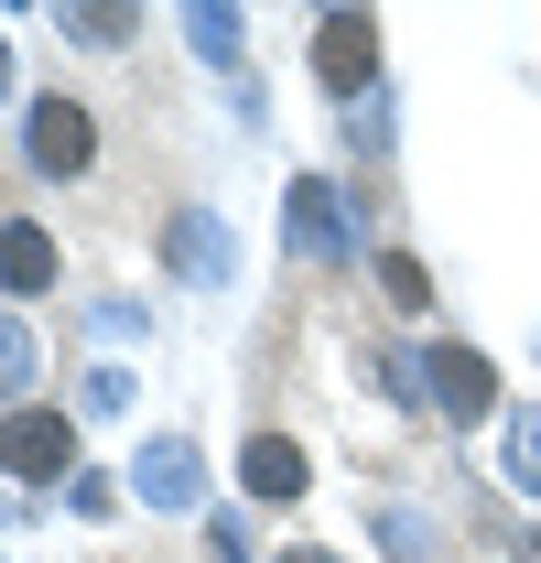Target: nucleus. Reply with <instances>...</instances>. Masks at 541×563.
I'll return each mask as SVG.
<instances>
[{"label": "nucleus", "mask_w": 541, "mask_h": 563, "mask_svg": "<svg viewBox=\"0 0 541 563\" xmlns=\"http://www.w3.org/2000/svg\"><path fill=\"white\" fill-rule=\"evenodd\" d=\"M314 76H325L336 98H357V87L379 76V22H368V11H325V22H314Z\"/></svg>", "instance_id": "obj_1"}, {"label": "nucleus", "mask_w": 541, "mask_h": 563, "mask_svg": "<svg viewBox=\"0 0 541 563\" xmlns=\"http://www.w3.org/2000/svg\"><path fill=\"white\" fill-rule=\"evenodd\" d=\"M22 152H33V174H87L98 131H87V109H76V98H33V120H22Z\"/></svg>", "instance_id": "obj_2"}, {"label": "nucleus", "mask_w": 541, "mask_h": 563, "mask_svg": "<svg viewBox=\"0 0 541 563\" xmlns=\"http://www.w3.org/2000/svg\"><path fill=\"white\" fill-rule=\"evenodd\" d=\"M0 466H11V477H66L76 466V422L66 412H11L0 422Z\"/></svg>", "instance_id": "obj_3"}, {"label": "nucleus", "mask_w": 541, "mask_h": 563, "mask_svg": "<svg viewBox=\"0 0 541 563\" xmlns=\"http://www.w3.org/2000/svg\"><path fill=\"white\" fill-rule=\"evenodd\" d=\"M239 488H250V498H303V444H292V433H250Z\"/></svg>", "instance_id": "obj_4"}, {"label": "nucleus", "mask_w": 541, "mask_h": 563, "mask_svg": "<svg viewBox=\"0 0 541 563\" xmlns=\"http://www.w3.org/2000/svg\"><path fill=\"white\" fill-rule=\"evenodd\" d=\"M0 282H11V292H44V282H55V239H44V228H0Z\"/></svg>", "instance_id": "obj_5"}, {"label": "nucleus", "mask_w": 541, "mask_h": 563, "mask_svg": "<svg viewBox=\"0 0 541 563\" xmlns=\"http://www.w3.org/2000/svg\"><path fill=\"white\" fill-rule=\"evenodd\" d=\"M433 379H444V412H487V357H476V347H444V357H433Z\"/></svg>", "instance_id": "obj_6"}, {"label": "nucleus", "mask_w": 541, "mask_h": 563, "mask_svg": "<svg viewBox=\"0 0 541 563\" xmlns=\"http://www.w3.org/2000/svg\"><path fill=\"white\" fill-rule=\"evenodd\" d=\"M379 292H390L401 314H422V303H433V282H422V261H411V250H390V261H379Z\"/></svg>", "instance_id": "obj_7"}, {"label": "nucleus", "mask_w": 541, "mask_h": 563, "mask_svg": "<svg viewBox=\"0 0 541 563\" xmlns=\"http://www.w3.org/2000/svg\"><path fill=\"white\" fill-rule=\"evenodd\" d=\"M292 563H325V553H292Z\"/></svg>", "instance_id": "obj_8"}]
</instances>
